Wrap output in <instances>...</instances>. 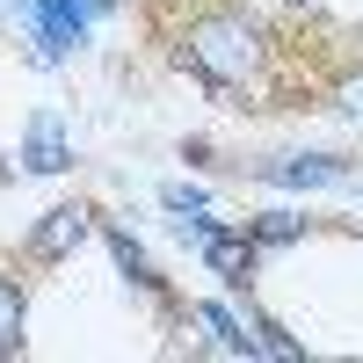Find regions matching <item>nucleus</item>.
Masks as SVG:
<instances>
[{
    "label": "nucleus",
    "mask_w": 363,
    "mask_h": 363,
    "mask_svg": "<svg viewBox=\"0 0 363 363\" xmlns=\"http://www.w3.org/2000/svg\"><path fill=\"white\" fill-rule=\"evenodd\" d=\"M182 58H189L203 80L240 87V80L262 73V29L240 22V15H203V22H189V37H182Z\"/></svg>",
    "instance_id": "1"
},
{
    "label": "nucleus",
    "mask_w": 363,
    "mask_h": 363,
    "mask_svg": "<svg viewBox=\"0 0 363 363\" xmlns=\"http://www.w3.org/2000/svg\"><path fill=\"white\" fill-rule=\"evenodd\" d=\"M196 240H203V262L218 269V277H225L233 291L247 284V269H255V240H240V233H218V225H203V218H196Z\"/></svg>",
    "instance_id": "2"
},
{
    "label": "nucleus",
    "mask_w": 363,
    "mask_h": 363,
    "mask_svg": "<svg viewBox=\"0 0 363 363\" xmlns=\"http://www.w3.org/2000/svg\"><path fill=\"white\" fill-rule=\"evenodd\" d=\"M87 225H95V218H87L80 203H58V211H44V225L29 233V247H37L44 262H51V255H73L80 240H87Z\"/></svg>",
    "instance_id": "3"
},
{
    "label": "nucleus",
    "mask_w": 363,
    "mask_h": 363,
    "mask_svg": "<svg viewBox=\"0 0 363 363\" xmlns=\"http://www.w3.org/2000/svg\"><path fill=\"white\" fill-rule=\"evenodd\" d=\"M37 29H44L51 51L87 44V0H37Z\"/></svg>",
    "instance_id": "4"
},
{
    "label": "nucleus",
    "mask_w": 363,
    "mask_h": 363,
    "mask_svg": "<svg viewBox=\"0 0 363 363\" xmlns=\"http://www.w3.org/2000/svg\"><path fill=\"white\" fill-rule=\"evenodd\" d=\"M22 160L37 167V174H58L73 160V145H66V131H58V116H37V124H29V145H22Z\"/></svg>",
    "instance_id": "5"
},
{
    "label": "nucleus",
    "mask_w": 363,
    "mask_h": 363,
    "mask_svg": "<svg viewBox=\"0 0 363 363\" xmlns=\"http://www.w3.org/2000/svg\"><path fill=\"white\" fill-rule=\"evenodd\" d=\"M277 189H327V182H342L335 160H277V167H262Z\"/></svg>",
    "instance_id": "6"
},
{
    "label": "nucleus",
    "mask_w": 363,
    "mask_h": 363,
    "mask_svg": "<svg viewBox=\"0 0 363 363\" xmlns=\"http://www.w3.org/2000/svg\"><path fill=\"white\" fill-rule=\"evenodd\" d=\"M196 327H203V335L218 342V349H233V356H255V349H262L255 335H240V320H233L225 306H196Z\"/></svg>",
    "instance_id": "7"
},
{
    "label": "nucleus",
    "mask_w": 363,
    "mask_h": 363,
    "mask_svg": "<svg viewBox=\"0 0 363 363\" xmlns=\"http://www.w3.org/2000/svg\"><path fill=\"white\" fill-rule=\"evenodd\" d=\"M109 255H116V269H124V277L138 284V291H160V277H153V262H145V247L131 233H109Z\"/></svg>",
    "instance_id": "8"
},
{
    "label": "nucleus",
    "mask_w": 363,
    "mask_h": 363,
    "mask_svg": "<svg viewBox=\"0 0 363 363\" xmlns=\"http://www.w3.org/2000/svg\"><path fill=\"white\" fill-rule=\"evenodd\" d=\"M15 349H22V284L0 277V356H15Z\"/></svg>",
    "instance_id": "9"
},
{
    "label": "nucleus",
    "mask_w": 363,
    "mask_h": 363,
    "mask_svg": "<svg viewBox=\"0 0 363 363\" xmlns=\"http://www.w3.org/2000/svg\"><path fill=\"white\" fill-rule=\"evenodd\" d=\"M255 240H262V247H291V240H306V218L269 211V218H255Z\"/></svg>",
    "instance_id": "10"
},
{
    "label": "nucleus",
    "mask_w": 363,
    "mask_h": 363,
    "mask_svg": "<svg viewBox=\"0 0 363 363\" xmlns=\"http://www.w3.org/2000/svg\"><path fill=\"white\" fill-rule=\"evenodd\" d=\"M167 211H203V189H182V182H167Z\"/></svg>",
    "instance_id": "11"
}]
</instances>
